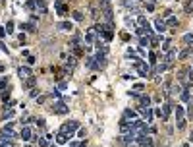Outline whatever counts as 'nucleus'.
Wrapping results in <instances>:
<instances>
[{
  "label": "nucleus",
  "mask_w": 193,
  "mask_h": 147,
  "mask_svg": "<svg viewBox=\"0 0 193 147\" xmlns=\"http://www.w3.org/2000/svg\"><path fill=\"white\" fill-rule=\"evenodd\" d=\"M58 29H62V31H72V23H70V22H60V23H58Z\"/></svg>",
  "instance_id": "obj_23"
},
{
  "label": "nucleus",
  "mask_w": 193,
  "mask_h": 147,
  "mask_svg": "<svg viewBox=\"0 0 193 147\" xmlns=\"http://www.w3.org/2000/svg\"><path fill=\"white\" fill-rule=\"evenodd\" d=\"M14 25H16L14 22H8L6 25H4V27H6V33H8V35H10V33H14Z\"/></svg>",
  "instance_id": "obj_34"
},
{
  "label": "nucleus",
  "mask_w": 193,
  "mask_h": 147,
  "mask_svg": "<svg viewBox=\"0 0 193 147\" xmlns=\"http://www.w3.org/2000/svg\"><path fill=\"white\" fill-rule=\"evenodd\" d=\"M158 43H160V37H158V35H153V37H151V47H157Z\"/></svg>",
  "instance_id": "obj_36"
},
{
  "label": "nucleus",
  "mask_w": 193,
  "mask_h": 147,
  "mask_svg": "<svg viewBox=\"0 0 193 147\" xmlns=\"http://www.w3.org/2000/svg\"><path fill=\"white\" fill-rule=\"evenodd\" d=\"M56 141H58V143H66V141H68V137L62 136V134H58V136H56Z\"/></svg>",
  "instance_id": "obj_40"
},
{
  "label": "nucleus",
  "mask_w": 193,
  "mask_h": 147,
  "mask_svg": "<svg viewBox=\"0 0 193 147\" xmlns=\"http://www.w3.org/2000/svg\"><path fill=\"white\" fill-rule=\"evenodd\" d=\"M29 95H31V97H37V95H39V89H31Z\"/></svg>",
  "instance_id": "obj_51"
},
{
  "label": "nucleus",
  "mask_w": 193,
  "mask_h": 147,
  "mask_svg": "<svg viewBox=\"0 0 193 147\" xmlns=\"http://www.w3.org/2000/svg\"><path fill=\"white\" fill-rule=\"evenodd\" d=\"M31 74H33V70L29 66H19V70H18V76L21 77V79H27V77H31Z\"/></svg>",
  "instance_id": "obj_8"
},
{
  "label": "nucleus",
  "mask_w": 193,
  "mask_h": 147,
  "mask_svg": "<svg viewBox=\"0 0 193 147\" xmlns=\"http://www.w3.org/2000/svg\"><path fill=\"white\" fill-rule=\"evenodd\" d=\"M19 137H21V140L23 141H29L31 140V128H29V126H23V128H21V132H19Z\"/></svg>",
  "instance_id": "obj_13"
},
{
  "label": "nucleus",
  "mask_w": 193,
  "mask_h": 147,
  "mask_svg": "<svg viewBox=\"0 0 193 147\" xmlns=\"http://www.w3.org/2000/svg\"><path fill=\"white\" fill-rule=\"evenodd\" d=\"M66 60H68V68H72V70H73V68L77 66V58H75V56H73V54H70V56H68V58H66Z\"/></svg>",
  "instance_id": "obj_21"
},
{
  "label": "nucleus",
  "mask_w": 193,
  "mask_h": 147,
  "mask_svg": "<svg viewBox=\"0 0 193 147\" xmlns=\"http://www.w3.org/2000/svg\"><path fill=\"white\" fill-rule=\"evenodd\" d=\"M122 4H124V6L128 8L129 12H139V10H137V4H135L133 0H124V2H122Z\"/></svg>",
  "instance_id": "obj_17"
},
{
  "label": "nucleus",
  "mask_w": 193,
  "mask_h": 147,
  "mask_svg": "<svg viewBox=\"0 0 193 147\" xmlns=\"http://www.w3.org/2000/svg\"><path fill=\"white\" fill-rule=\"evenodd\" d=\"M98 37H101V39L104 41V43H110V41H112V37H114V33H112V31H106V29H102L101 33H98Z\"/></svg>",
  "instance_id": "obj_14"
},
{
  "label": "nucleus",
  "mask_w": 193,
  "mask_h": 147,
  "mask_svg": "<svg viewBox=\"0 0 193 147\" xmlns=\"http://www.w3.org/2000/svg\"><path fill=\"white\" fill-rule=\"evenodd\" d=\"M135 68H137V72H139V76L141 77H147L149 76V72H151V66L147 62H143V60H135Z\"/></svg>",
  "instance_id": "obj_3"
},
{
  "label": "nucleus",
  "mask_w": 193,
  "mask_h": 147,
  "mask_svg": "<svg viewBox=\"0 0 193 147\" xmlns=\"http://www.w3.org/2000/svg\"><path fill=\"white\" fill-rule=\"evenodd\" d=\"M143 2H145V0H143Z\"/></svg>",
  "instance_id": "obj_58"
},
{
  "label": "nucleus",
  "mask_w": 193,
  "mask_h": 147,
  "mask_svg": "<svg viewBox=\"0 0 193 147\" xmlns=\"http://www.w3.org/2000/svg\"><path fill=\"white\" fill-rule=\"evenodd\" d=\"M85 64H87V68H91L93 72H98L101 68H98V64H97V60H95V56H87L85 58Z\"/></svg>",
  "instance_id": "obj_11"
},
{
  "label": "nucleus",
  "mask_w": 193,
  "mask_h": 147,
  "mask_svg": "<svg viewBox=\"0 0 193 147\" xmlns=\"http://www.w3.org/2000/svg\"><path fill=\"white\" fill-rule=\"evenodd\" d=\"M170 66H172V64H166V62H162V64H158V66L155 68V70H157L158 74H164V72H166V70H168V68H170Z\"/></svg>",
  "instance_id": "obj_24"
},
{
  "label": "nucleus",
  "mask_w": 193,
  "mask_h": 147,
  "mask_svg": "<svg viewBox=\"0 0 193 147\" xmlns=\"http://www.w3.org/2000/svg\"><path fill=\"white\" fill-rule=\"evenodd\" d=\"M35 122H37V126H41V128H43V126H44V124H47V122H44V120H43V118H37V120H35Z\"/></svg>",
  "instance_id": "obj_46"
},
{
  "label": "nucleus",
  "mask_w": 193,
  "mask_h": 147,
  "mask_svg": "<svg viewBox=\"0 0 193 147\" xmlns=\"http://www.w3.org/2000/svg\"><path fill=\"white\" fill-rule=\"evenodd\" d=\"M170 48H172V39H164V43H162V50L168 52Z\"/></svg>",
  "instance_id": "obj_29"
},
{
  "label": "nucleus",
  "mask_w": 193,
  "mask_h": 147,
  "mask_svg": "<svg viewBox=\"0 0 193 147\" xmlns=\"http://www.w3.org/2000/svg\"><path fill=\"white\" fill-rule=\"evenodd\" d=\"M95 60H97L98 68H104V66H106V54H104V52L97 50V54H95Z\"/></svg>",
  "instance_id": "obj_12"
},
{
  "label": "nucleus",
  "mask_w": 193,
  "mask_h": 147,
  "mask_svg": "<svg viewBox=\"0 0 193 147\" xmlns=\"http://www.w3.org/2000/svg\"><path fill=\"white\" fill-rule=\"evenodd\" d=\"M141 105H139V107H143V108H151V97L149 95H141Z\"/></svg>",
  "instance_id": "obj_16"
},
{
  "label": "nucleus",
  "mask_w": 193,
  "mask_h": 147,
  "mask_svg": "<svg viewBox=\"0 0 193 147\" xmlns=\"http://www.w3.org/2000/svg\"><path fill=\"white\" fill-rule=\"evenodd\" d=\"M52 110H54L56 114H68V112H70L68 105H66L64 101H56V103L52 105Z\"/></svg>",
  "instance_id": "obj_4"
},
{
  "label": "nucleus",
  "mask_w": 193,
  "mask_h": 147,
  "mask_svg": "<svg viewBox=\"0 0 193 147\" xmlns=\"http://www.w3.org/2000/svg\"><path fill=\"white\" fill-rule=\"evenodd\" d=\"M174 114H176V126H178V130H183L186 128V110L178 105L176 110H174Z\"/></svg>",
  "instance_id": "obj_2"
},
{
  "label": "nucleus",
  "mask_w": 193,
  "mask_h": 147,
  "mask_svg": "<svg viewBox=\"0 0 193 147\" xmlns=\"http://www.w3.org/2000/svg\"><path fill=\"white\" fill-rule=\"evenodd\" d=\"M48 147H58V145H56V143H54V145H48Z\"/></svg>",
  "instance_id": "obj_57"
},
{
  "label": "nucleus",
  "mask_w": 193,
  "mask_h": 147,
  "mask_svg": "<svg viewBox=\"0 0 193 147\" xmlns=\"http://www.w3.org/2000/svg\"><path fill=\"white\" fill-rule=\"evenodd\" d=\"M2 101H4V103L10 101V91H2Z\"/></svg>",
  "instance_id": "obj_42"
},
{
  "label": "nucleus",
  "mask_w": 193,
  "mask_h": 147,
  "mask_svg": "<svg viewBox=\"0 0 193 147\" xmlns=\"http://www.w3.org/2000/svg\"><path fill=\"white\" fill-rule=\"evenodd\" d=\"M183 41H186L187 47H193V33H187L186 37H183Z\"/></svg>",
  "instance_id": "obj_33"
},
{
  "label": "nucleus",
  "mask_w": 193,
  "mask_h": 147,
  "mask_svg": "<svg viewBox=\"0 0 193 147\" xmlns=\"http://www.w3.org/2000/svg\"><path fill=\"white\" fill-rule=\"evenodd\" d=\"M81 126H79V122L77 120H68V122H64L62 124V128H60V132L58 134H62V136H66L70 140L72 136H75L77 134V130H79Z\"/></svg>",
  "instance_id": "obj_1"
},
{
  "label": "nucleus",
  "mask_w": 193,
  "mask_h": 147,
  "mask_svg": "<svg viewBox=\"0 0 193 147\" xmlns=\"http://www.w3.org/2000/svg\"><path fill=\"white\" fill-rule=\"evenodd\" d=\"M91 16H93V18H97V16H98V10H97V8H95V6H93V8H91Z\"/></svg>",
  "instance_id": "obj_49"
},
{
  "label": "nucleus",
  "mask_w": 193,
  "mask_h": 147,
  "mask_svg": "<svg viewBox=\"0 0 193 147\" xmlns=\"http://www.w3.org/2000/svg\"><path fill=\"white\" fill-rule=\"evenodd\" d=\"M4 120H12V118H14V112H12V110H10V112H4Z\"/></svg>",
  "instance_id": "obj_44"
},
{
  "label": "nucleus",
  "mask_w": 193,
  "mask_h": 147,
  "mask_svg": "<svg viewBox=\"0 0 193 147\" xmlns=\"http://www.w3.org/2000/svg\"><path fill=\"white\" fill-rule=\"evenodd\" d=\"M102 16H104V19H106V22H112V18H114V12H112V8H110V6L102 8Z\"/></svg>",
  "instance_id": "obj_15"
},
{
  "label": "nucleus",
  "mask_w": 193,
  "mask_h": 147,
  "mask_svg": "<svg viewBox=\"0 0 193 147\" xmlns=\"http://www.w3.org/2000/svg\"><path fill=\"white\" fill-rule=\"evenodd\" d=\"M25 8H27L29 12L37 10V0H27V2H25Z\"/></svg>",
  "instance_id": "obj_26"
},
{
  "label": "nucleus",
  "mask_w": 193,
  "mask_h": 147,
  "mask_svg": "<svg viewBox=\"0 0 193 147\" xmlns=\"http://www.w3.org/2000/svg\"><path fill=\"white\" fill-rule=\"evenodd\" d=\"M147 25H151V23L147 22V18L143 14H139L137 16V27H147Z\"/></svg>",
  "instance_id": "obj_18"
},
{
  "label": "nucleus",
  "mask_w": 193,
  "mask_h": 147,
  "mask_svg": "<svg viewBox=\"0 0 193 147\" xmlns=\"http://www.w3.org/2000/svg\"><path fill=\"white\" fill-rule=\"evenodd\" d=\"M0 50H2V52H6V54H8V47L2 43V41H0Z\"/></svg>",
  "instance_id": "obj_47"
},
{
  "label": "nucleus",
  "mask_w": 193,
  "mask_h": 147,
  "mask_svg": "<svg viewBox=\"0 0 193 147\" xmlns=\"http://www.w3.org/2000/svg\"><path fill=\"white\" fill-rule=\"evenodd\" d=\"M6 85H8V79L2 77V79H0V91H6Z\"/></svg>",
  "instance_id": "obj_39"
},
{
  "label": "nucleus",
  "mask_w": 193,
  "mask_h": 147,
  "mask_svg": "<svg viewBox=\"0 0 193 147\" xmlns=\"http://www.w3.org/2000/svg\"><path fill=\"white\" fill-rule=\"evenodd\" d=\"M18 41H19L21 45H25V35H23V33H19V35H18Z\"/></svg>",
  "instance_id": "obj_45"
},
{
  "label": "nucleus",
  "mask_w": 193,
  "mask_h": 147,
  "mask_svg": "<svg viewBox=\"0 0 193 147\" xmlns=\"http://www.w3.org/2000/svg\"><path fill=\"white\" fill-rule=\"evenodd\" d=\"M37 10L44 14V12H47V2H44V0H37Z\"/></svg>",
  "instance_id": "obj_27"
},
{
  "label": "nucleus",
  "mask_w": 193,
  "mask_h": 147,
  "mask_svg": "<svg viewBox=\"0 0 193 147\" xmlns=\"http://www.w3.org/2000/svg\"><path fill=\"white\" fill-rule=\"evenodd\" d=\"M27 62H29V64H35V56L29 54V56H27Z\"/></svg>",
  "instance_id": "obj_52"
},
{
  "label": "nucleus",
  "mask_w": 193,
  "mask_h": 147,
  "mask_svg": "<svg viewBox=\"0 0 193 147\" xmlns=\"http://www.w3.org/2000/svg\"><path fill=\"white\" fill-rule=\"evenodd\" d=\"M191 8H193L191 4H186V12H187V14H189V12H191Z\"/></svg>",
  "instance_id": "obj_54"
},
{
  "label": "nucleus",
  "mask_w": 193,
  "mask_h": 147,
  "mask_svg": "<svg viewBox=\"0 0 193 147\" xmlns=\"http://www.w3.org/2000/svg\"><path fill=\"white\" fill-rule=\"evenodd\" d=\"M187 77H189V81L193 83V68H189V72H187Z\"/></svg>",
  "instance_id": "obj_50"
},
{
  "label": "nucleus",
  "mask_w": 193,
  "mask_h": 147,
  "mask_svg": "<svg viewBox=\"0 0 193 147\" xmlns=\"http://www.w3.org/2000/svg\"><path fill=\"white\" fill-rule=\"evenodd\" d=\"M77 147H87V143H85V141H83V143H79Z\"/></svg>",
  "instance_id": "obj_55"
},
{
  "label": "nucleus",
  "mask_w": 193,
  "mask_h": 147,
  "mask_svg": "<svg viewBox=\"0 0 193 147\" xmlns=\"http://www.w3.org/2000/svg\"><path fill=\"white\" fill-rule=\"evenodd\" d=\"M166 19L164 18H157L155 19V29H157V33H164V31H166Z\"/></svg>",
  "instance_id": "obj_6"
},
{
  "label": "nucleus",
  "mask_w": 193,
  "mask_h": 147,
  "mask_svg": "<svg viewBox=\"0 0 193 147\" xmlns=\"http://www.w3.org/2000/svg\"><path fill=\"white\" fill-rule=\"evenodd\" d=\"M37 83V79H35V76H31V77H27L25 79V89H31L33 85Z\"/></svg>",
  "instance_id": "obj_28"
},
{
  "label": "nucleus",
  "mask_w": 193,
  "mask_h": 147,
  "mask_svg": "<svg viewBox=\"0 0 193 147\" xmlns=\"http://www.w3.org/2000/svg\"><path fill=\"white\" fill-rule=\"evenodd\" d=\"M56 89H58V91H66V89H68V81H60V83H58V87H56Z\"/></svg>",
  "instance_id": "obj_37"
},
{
  "label": "nucleus",
  "mask_w": 193,
  "mask_h": 147,
  "mask_svg": "<svg viewBox=\"0 0 193 147\" xmlns=\"http://www.w3.org/2000/svg\"><path fill=\"white\" fill-rule=\"evenodd\" d=\"M166 25H168V27H176V25H178V18H176V16L166 18Z\"/></svg>",
  "instance_id": "obj_22"
},
{
  "label": "nucleus",
  "mask_w": 193,
  "mask_h": 147,
  "mask_svg": "<svg viewBox=\"0 0 193 147\" xmlns=\"http://www.w3.org/2000/svg\"><path fill=\"white\" fill-rule=\"evenodd\" d=\"M189 141H193V132H191V136H189Z\"/></svg>",
  "instance_id": "obj_56"
},
{
  "label": "nucleus",
  "mask_w": 193,
  "mask_h": 147,
  "mask_svg": "<svg viewBox=\"0 0 193 147\" xmlns=\"http://www.w3.org/2000/svg\"><path fill=\"white\" fill-rule=\"evenodd\" d=\"M189 54H191V48L187 47V48H183V50L180 52V56H178V58H180V60H186V58H189Z\"/></svg>",
  "instance_id": "obj_25"
},
{
  "label": "nucleus",
  "mask_w": 193,
  "mask_h": 147,
  "mask_svg": "<svg viewBox=\"0 0 193 147\" xmlns=\"http://www.w3.org/2000/svg\"><path fill=\"white\" fill-rule=\"evenodd\" d=\"M75 136H77V137H83V136H85V130H83V128H79V130H77V134H75Z\"/></svg>",
  "instance_id": "obj_48"
},
{
  "label": "nucleus",
  "mask_w": 193,
  "mask_h": 147,
  "mask_svg": "<svg viewBox=\"0 0 193 147\" xmlns=\"http://www.w3.org/2000/svg\"><path fill=\"white\" fill-rule=\"evenodd\" d=\"M37 143H39V147H48V140H47V137H39Z\"/></svg>",
  "instance_id": "obj_38"
},
{
  "label": "nucleus",
  "mask_w": 193,
  "mask_h": 147,
  "mask_svg": "<svg viewBox=\"0 0 193 147\" xmlns=\"http://www.w3.org/2000/svg\"><path fill=\"white\" fill-rule=\"evenodd\" d=\"M145 8L147 12H155V0H145Z\"/></svg>",
  "instance_id": "obj_32"
},
{
  "label": "nucleus",
  "mask_w": 193,
  "mask_h": 147,
  "mask_svg": "<svg viewBox=\"0 0 193 147\" xmlns=\"http://www.w3.org/2000/svg\"><path fill=\"white\" fill-rule=\"evenodd\" d=\"M6 35V27H0V37H4Z\"/></svg>",
  "instance_id": "obj_53"
},
{
  "label": "nucleus",
  "mask_w": 193,
  "mask_h": 147,
  "mask_svg": "<svg viewBox=\"0 0 193 147\" xmlns=\"http://www.w3.org/2000/svg\"><path fill=\"white\" fill-rule=\"evenodd\" d=\"M19 27H21V29H25V31H29V33H35V23H31V22H27V23H21V25H19Z\"/></svg>",
  "instance_id": "obj_20"
},
{
  "label": "nucleus",
  "mask_w": 193,
  "mask_h": 147,
  "mask_svg": "<svg viewBox=\"0 0 193 147\" xmlns=\"http://www.w3.org/2000/svg\"><path fill=\"white\" fill-rule=\"evenodd\" d=\"M170 112H172V103H164V108H162L164 120H168V118H170Z\"/></svg>",
  "instance_id": "obj_19"
},
{
  "label": "nucleus",
  "mask_w": 193,
  "mask_h": 147,
  "mask_svg": "<svg viewBox=\"0 0 193 147\" xmlns=\"http://www.w3.org/2000/svg\"><path fill=\"white\" fill-rule=\"evenodd\" d=\"M122 118H124V120H128V122H135V120H137V112H135L133 108H126Z\"/></svg>",
  "instance_id": "obj_7"
},
{
  "label": "nucleus",
  "mask_w": 193,
  "mask_h": 147,
  "mask_svg": "<svg viewBox=\"0 0 193 147\" xmlns=\"http://www.w3.org/2000/svg\"><path fill=\"white\" fill-rule=\"evenodd\" d=\"M0 147H16L14 140H0Z\"/></svg>",
  "instance_id": "obj_30"
},
{
  "label": "nucleus",
  "mask_w": 193,
  "mask_h": 147,
  "mask_svg": "<svg viewBox=\"0 0 193 147\" xmlns=\"http://www.w3.org/2000/svg\"><path fill=\"white\" fill-rule=\"evenodd\" d=\"M97 35H98V33H97L95 29H93V27H91V29H87L83 43H85V45H93V43H97Z\"/></svg>",
  "instance_id": "obj_5"
},
{
  "label": "nucleus",
  "mask_w": 193,
  "mask_h": 147,
  "mask_svg": "<svg viewBox=\"0 0 193 147\" xmlns=\"http://www.w3.org/2000/svg\"><path fill=\"white\" fill-rule=\"evenodd\" d=\"M176 54H178V50H176V48H170V50H168L166 54L162 56V60H164L166 64H172V62H174V58H176Z\"/></svg>",
  "instance_id": "obj_10"
},
{
  "label": "nucleus",
  "mask_w": 193,
  "mask_h": 147,
  "mask_svg": "<svg viewBox=\"0 0 193 147\" xmlns=\"http://www.w3.org/2000/svg\"><path fill=\"white\" fill-rule=\"evenodd\" d=\"M73 19H75V22H81V19H83V14H81V10H73Z\"/></svg>",
  "instance_id": "obj_35"
},
{
  "label": "nucleus",
  "mask_w": 193,
  "mask_h": 147,
  "mask_svg": "<svg viewBox=\"0 0 193 147\" xmlns=\"http://www.w3.org/2000/svg\"><path fill=\"white\" fill-rule=\"evenodd\" d=\"M139 45H141V47H147V45H151V37H149V35L141 37V39H139Z\"/></svg>",
  "instance_id": "obj_31"
},
{
  "label": "nucleus",
  "mask_w": 193,
  "mask_h": 147,
  "mask_svg": "<svg viewBox=\"0 0 193 147\" xmlns=\"http://www.w3.org/2000/svg\"><path fill=\"white\" fill-rule=\"evenodd\" d=\"M149 60H151V64H155V62H157V54H155L153 50L149 52Z\"/></svg>",
  "instance_id": "obj_43"
},
{
  "label": "nucleus",
  "mask_w": 193,
  "mask_h": 147,
  "mask_svg": "<svg viewBox=\"0 0 193 147\" xmlns=\"http://www.w3.org/2000/svg\"><path fill=\"white\" fill-rule=\"evenodd\" d=\"M54 6H56V12H58V16H66V14H68V6H66L62 0H54Z\"/></svg>",
  "instance_id": "obj_9"
},
{
  "label": "nucleus",
  "mask_w": 193,
  "mask_h": 147,
  "mask_svg": "<svg viewBox=\"0 0 193 147\" xmlns=\"http://www.w3.org/2000/svg\"><path fill=\"white\" fill-rule=\"evenodd\" d=\"M143 89H145V85H143V83H135V85H133V91H137V93L143 91Z\"/></svg>",
  "instance_id": "obj_41"
}]
</instances>
